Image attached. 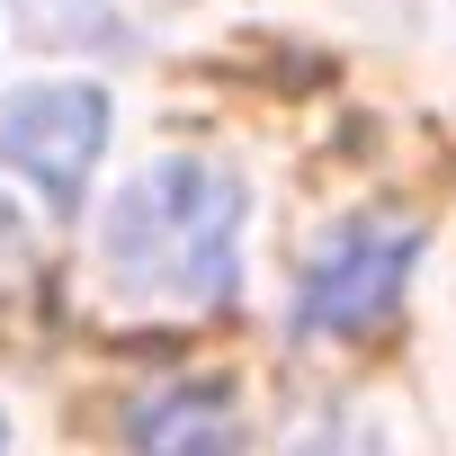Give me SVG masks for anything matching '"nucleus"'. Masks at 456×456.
Instances as JSON below:
<instances>
[{
  "mask_svg": "<svg viewBox=\"0 0 456 456\" xmlns=\"http://www.w3.org/2000/svg\"><path fill=\"white\" fill-rule=\"evenodd\" d=\"M411 260H420V224H394V215H358L314 251L305 287H296V331L305 340H367L403 287H411Z\"/></svg>",
  "mask_w": 456,
  "mask_h": 456,
  "instance_id": "f03ea898",
  "label": "nucleus"
},
{
  "mask_svg": "<svg viewBox=\"0 0 456 456\" xmlns=\"http://www.w3.org/2000/svg\"><path fill=\"white\" fill-rule=\"evenodd\" d=\"M0 447H10V429H0Z\"/></svg>",
  "mask_w": 456,
  "mask_h": 456,
  "instance_id": "6e6552de",
  "label": "nucleus"
},
{
  "mask_svg": "<svg viewBox=\"0 0 456 456\" xmlns=\"http://www.w3.org/2000/svg\"><path fill=\"white\" fill-rule=\"evenodd\" d=\"M126 438L134 456H233L242 447V411H233V385L224 376H188V385H161L126 411Z\"/></svg>",
  "mask_w": 456,
  "mask_h": 456,
  "instance_id": "20e7f679",
  "label": "nucleus"
},
{
  "mask_svg": "<svg viewBox=\"0 0 456 456\" xmlns=\"http://www.w3.org/2000/svg\"><path fill=\"white\" fill-rule=\"evenodd\" d=\"M242 215H251V197L224 161H197V152L152 161L99 224V269H108L117 305H170V314L224 305Z\"/></svg>",
  "mask_w": 456,
  "mask_h": 456,
  "instance_id": "f257e3e1",
  "label": "nucleus"
},
{
  "mask_svg": "<svg viewBox=\"0 0 456 456\" xmlns=\"http://www.w3.org/2000/svg\"><path fill=\"white\" fill-rule=\"evenodd\" d=\"M108 143V99L90 81H45V90H10L0 99V161L28 170L54 206H81L90 170Z\"/></svg>",
  "mask_w": 456,
  "mask_h": 456,
  "instance_id": "7ed1b4c3",
  "label": "nucleus"
},
{
  "mask_svg": "<svg viewBox=\"0 0 456 456\" xmlns=\"http://www.w3.org/2000/svg\"><path fill=\"white\" fill-rule=\"evenodd\" d=\"M287 456H385V447H376V438H367L358 420H340V411H322V420H314V429H305V438H296Z\"/></svg>",
  "mask_w": 456,
  "mask_h": 456,
  "instance_id": "0eeeda50",
  "label": "nucleus"
},
{
  "mask_svg": "<svg viewBox=\"0 0 456 456\" xmlns=\"http://www.w3.org/2000/svg\"><path fill=\"white\" fill-rule=\"evenodd\" d=\"M19 19L37 37H99L108 28V0H19Z\"/></svg>",
  "mask_w": 456,
  "mask_h": 456,
  "instance_id": "423d86ee",
  "label": "nucleus"
},
{
  "mask_svg": "<svg viewBox=\"0 0 456 456\" xmlns=\"http://www.w3.org/2000/svg\"><path fill=\"white\" fill-rule=\"evenodd\" d=\"M37 287H45L37 242H28V224L0 206V322H10V314H28V305H37Z\"/></svg>",
  "mask_w": 456,
  "mask_h": 456,
  "instance_id": "39448f33",
  "label": "nucleus"
}]
</instances>
